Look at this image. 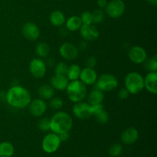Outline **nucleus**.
<instances>
[{
  "label": "nucleus",
  "mask_w": 157,
  "mask_h": 157,
  "mask_svg": "<svg viewBox=\"0 0 157 157\" xmlns=\"http://www.w3.org/2000/svg\"><path fill=\"white\" fill-rule=\"evenodd\" d=\"M6 100L8 104L15 108H25L29 106L32 97L29 90L20 85L12 86L6 94Z\"/></svg>",
  "instance_id": "nucleus-1"
},
{
  "label": "nucleus",
  "mask_w": 157,
  "mask_h": 157,
  "mask_svg": "<svg viewBox=\"0 0 157 157\" xmlns=\"http://www.w3.org/2000/svg\"><path fill=\"white\" fill-rule=\"evenodd\" d=\"M98 78V74L94 69L92 67H85L84 68L81 69L79 79L83 84L87 86L94 84Z\"/></svg>",
  "instance_id": "nucleus-14"
},
{
  "label": "nucleus",
  "mask_w": 157,
  "mask_h": 157,
  "mask_svg": "<svg viewBox=\"0 0 157 157\" xmlns=\"http://www.w3.org/2000/svg\"><path fill=\"white\" fill-rule=\"evenodd\" d=\"M92 13V18H93V24H101L104 21L105 18L104 11L102 9H97L94 11Z\"/></svg>",
  "instance_id": "nucleus-28"
},
{
  "label": "nucleus",
  "mask_w": 157,
  "mask_h": 157,
  "mask_svg": "<svg viewBox=\"0 0 157 157\" xmlns=\"http://www.w3.org/2000/svg\"><path fill=\"white\" fill-rule=\"evenodd\" d=\"M148 3L151 6H157V0H147Z\"/></svg>",
  "instance_id": "nucleus-38"
},
{
  "label": "nucleus",
  "mask_w": 157,
  "mask_h": 157,
  "mask_svg": "<svg viewBox=\"0 0 157 157\" xmlns=\"http://www.w3.org/2000/svg\"><path fill=\"white\" fill-rule=\"evenodd\" d=\"M107 3H108L107 0H98L97 1V4H98V6L99 7V9H104L107 6Z\"/></svg>",
  "instance_id": "nucleus-37"
},
{
  "label": "nucleus",
  "mask_w": 157,
  "mask_h": 157,
  "mask_svg": "<svg viewBox=\"0 0 157 157\" xmlns=\"http://www.w3.org/2000/svg\"><path fill=\"white\" fill-rule=\"evenodd\" d=\"M144 67L149 72L156 71H157V57L156 55H154L150 58H147L144 63Z\"/></svg>",
  "instance_id": "nucleus-27"
},
{
  "label": "nucleus",
  "mask_w": 157,
  "mask_h": 157,
  "mask_svg": "<svg viewBox=\"0 0 157 157\" xmlns=\"http://www.w3.org/2000/svg\"><path fill=\"white\" fill-rule=\"evenodd\" d=\"M29 71L35 78H41L45 75L47 65L41 58H34L29 64Z\"/></svg>",
  "instance_id": "nucleus-9"
},
{
  "label": "nucleus",
  "mask_w": 157,
  "mask_h": 157,
  "mask_svg": "<svg viewBox=\"0 0 157 157\" xmlns=\"http://www.w3.org/2000/svg\"><path fill=\"white\" fill-rule=\"evenodd\" d=\"M59 54L64 59L72 61L78 58V48L72 43H63L59 48Z\"/></svg>",
  "instance_id": "nucleus-10"
},
{
  "label": "nucleus",
  "mask_w": 157,
  "mask_h": 157,
  "mask_svg": "<svg viewBox=\"0 0 157 157\" xmlns=\"http://www.w3.org/2000/svg\"><path fill=\"white\" fill-rule=\"evenodd\" d=\"M66 29L71 32H76L79 30L80 28L82 25V22L80 16L78 15H73L70 18H67L65 21Z\"/></svg>",
  "instance_id": "nucleus-22"
},
{
  "label": "nucleus",
  "mask_w": 157,
  "mask_h": 157,
  "mask_svg": "<svg viewBox=\"0 0 157 157\" xmlns=\"http://www.w3.org/2000/svg\"><path fill=\"white\" fill-rule=\"evenodd\" d=\"M38 127L41 131H48V130H51V120L47 117L41 118L38 121Z\"/></svg>",
  "instance_id": "nucleus-31"
},
{
  "label": "nucleus",
  "mask_w": 157,
  "mask_h": 157,
  "mask_svg": "<svg viewBox=\"0 0 157 157\" xmlns=\"http://www.w3.org/2000/svg\"><path fill=\"white\" fill-rule=\"evenodd\" d=\"M22 35L26 39L29 41H35L40 36V29L38 26L34 22H26L21 29Z\"/></svg>",
  "instance_id": "nucleus-13"
},
{
  "label": "nucleus",
  "mask_w": 157,
  "mask_h": 157,
  "mask_svg": "<svg viewBox=\"0 0 157 157\" xmlns=\"http://www.w3.org/2000/svg\"><path fill=\"white\" fill-rule=\"evenodd\" d=\"M58 137H59L61 142H64V141H67V140L70 138V134H69V132H63V133H58Z\"/></svg>",
  "instance_id": "nucleus-36"
},
{
  "label": "nucleus",
  "mask_w": 157,
  "mask_h": 157,
  "mask_svg": "<svg viewBox=\"0 0 157 157\" xmlns=\"http://www.w3.org/2000/svg\"><path fill=\"white\" fill-rule=\"evenodd\" d=\"M14 151L15 149L10 142L4 141L0 143V157H12Z\"/></svg>",
  "instance_id": "nucleus-24"
},
{
  "label": "nucleus",
  "mask_w": 157,
  "mask_h": 157,
  "mask_svg": "<svg viewBox=\"0 0 157 157\" xmlns=\"http://www.w3.org/2000/svg\"><path fill=\"white\" fill-rule=\"evenodd\" d=\"M105 12L111 18H118L122 16L126 9L125 3L123 0H111L108 2L105 8Z\"/></svg>",
  "instance_id": "nucleus-6"
},
{
  "label": "nucleus",
  "mask_w": 157,
  "mask_h": 157,
  "mask_svg": "<svg viewBox=\"0 0 157 157\" xmlns=\"http://www.w3.org/2000/svg\"><path fill=\"white\" fill-rule=\"evenodd\" d=\"M51 130L56 134L69 132L73 126V120L70 114L63 111L57 112L51 118Z\"/></svg>",
  "instance_id": "nucleus-2"
},
{
  "label": "nucleus",
  "mask_w": 157,
  "mask_h": 157,
  "mask_svg": "<svg viewBox=\"0 0 157 157\" xmlns=\"http://www.w3.org/2000/svg\"><path fill=\"white\" fill-rule=\"evenodd\" d=\"M130 61L134 64H143L147 58V53L141 46H133L128 52Z\"/></svg>",
  "instance_id": "nucleus-12"
},
{
  "label": "nucleus",
  "mask_w": 157,
  "mask_h": 157,
  "mask_svg": "<svg viewBox=\"0 0 157 157\" xmlns=\"http://www.w3.org/2000/svg\"><path fill=\"white\" fill-rule=\"evenodd\" d=\"M35 52L40 58H46L50 53V48L47 43L41 41V42L38 43V44L36 45Z\"/></svg>",
  "instance_id": "nucleus-26"
},
{
  "label": "nucleus",
  "mask_w": 157,
  "mask_h": 157,
  "mask_svg": "<svg viewBox=\"0 0 157 157\" xmlns=\"http://www.w3.org/2000/svg\"><path fill=\"white\" fill-rule=\"evenodd\" d=\"M64 105L62 99L60 98H52L50 99L49 101V107L54 110H58L62 108Z\"/></svg>",
  "instance_id": "nucleus-29"
},
{
  "label": "nucleus",
  "mask_w": 157,
  "mask_h": 157,
  "mask_svg": "<svg viewBox=\"0 0 157 157\" xmlns=\"http://www.w3.org/2000/svg\"><path fill=\"white\" fill-rule=\"evenodd\" d=\"M51 85L53 87L55 90H65L67 87V84L69 83L68 78L65 75H60L55 74L54 76H52L50 79Z\"/></svg>",
  "instance_id": "nucleus-17"
},
{
  "label": "nucleus",
  "mask_w": 157,
  "mask_h": 157,
  "mask_svg": "<svg viewBox=\"0 0 157 157\" xmlns=\"http://www.w3.org/2000/svg\"><path fill=\"white\" fill-rule=\"evenodd\" d=\"M28 107L31 114L36 117H41L47 110V104L44 100L41 98H37L33 101H31Z\"/></svg>",
  "instance_id": "nucleus-11"
},
{
  "label": "nucleus",
  "mask_w": 157,
  "mask_h": 157,
  "mask_svg": "<svg viewBox=\"0 0 157 157\" xmlns=\"http://www.w3.org/2000/svg\"><path fill=\"white\" fill-rule=\"evenodd\" d=\"M61 143L58 134L55 133H51L43 138L42 142H41V147L45 153H53L59 149Z\"/></svg>",
  "instance_id": "nucleus-7"
},
{
  "label": "nucleus",
  "mask_w": 157,
  "mask_h": 157,
  "mask_svg": "<svg viewBox=\"0 0 157 157\" xmlns=\"http://www.w3.org/2000/svg\"><path fill=\"white\" fill-rule=\"evenodd\" d=\"M81 67L78 64H73L68 66L67 72V78H68L69 81H75V80L79 79L80 74H81Z\"/></svg>",
  "instance_id": "nucleus-25"
},
{
  "label": "nucleus",
  "mask_w": 157,
  "mask_h": 157,
  "mask_svg": "<svg viewBox=\"0 0 157 157\" xmlns=\"http://www.w3.org/2000/svg\"><path fill=\"white\" fill-rule=\"evenodd\" d=\"M73 113L78 119H89L92 117L91 105L84 101L75 103V105L73 107Z\"/></svg>",
  "instance_id": "nucleus-8"
},
{
  "label": "nucleus",
  "mask_w": 157,
  "mask_h": 157,
  "mask_svg": "<svg viewBox=\"0 0 157 157\" xmlns=\"http://www.w3.org/2000/svg\"><path fill=\"white\" fill-rule=\"evenodd\" d=\"M82 25H92L93 24V18H92V13L89 11H85L82 12L80 16Z\"/></svg>",
  "instance_id": "nucleus-33"
},
{
  "label": "nucleus",
  "mask_w": 157,
  "mask_h": 157,
  "mask_svg": "<svg viewBox=\"0 0 157 157\" xmlns=\"http://www.w3.org/2000/svg\"><path fill=\"white\" fill-rule=\"evenodd\" d=\"M79 30L81 37L86 41H95L99 37V31L93 24L82 25Z\"/></svg>",
  "instance_id": "nucleus-15"
},
{
  "label": "nucleus",
  "mask_w": 157,
  "mask_h": 157,
  "mask_svg": "<svg viewBox=\"0 0 157 157\" xmlns=\"http://www.w3.org/2000/svg\"><path fill=\"white\" fill-rule=\"evenodd\" d=\"M96 64H97V59L95 57L89 56L86 58L85 60L86 67H92V68H94V67H95V65H96Z\"/></svg>",
  "instance_id": "nucleus-34"
},
{
  "label": "nucleus",
  "mask_w": 157,
  "mask_h": 157,
  "mask_svg": "<svg viewBox=\"0 0 157 157\" xmlns=\"http://www.w3.org/2000/svg\"><path fill=\"white\" fill-rule=\"evenodd\" d=\"M125 88L131 94H137L144 88V78L138 72H130L124 79Z\"/></svg>",
  "instance_id": "nucleus-4"
},
{
  "label": "nucleus",
  "mask_w": 157,
  "mask_h": 157,
  "mask_svg": "<svg viewBox=\"0 0 157 157\" xmlns=\"http://www.w3.org/2000/svg\"><path fill=\"white\" fill-rule=\"evenodd\" d=\"M123 147L120 144H113L109 149V154L112 157H118L122 154Z\"/></svg>",
  "instance_id": "nucleus-30"
},
{
  "label": "nucleus",
  "mask_w": 157,
  "mask_h": 157,
  "mask_svg": "<svg viewBox=\"0 0 157 157\" xmlns=\"http://www.w3.org/2000/svg\"><path fill=\"white\" fill-rule=\"evenodd\" d=\"M49 20L52 25L56 27H61L65 24L66 18L64 13L59 10H55L52 12L49 17Z\"/></svg>",
  "instance_id": "nucleus-21"
},
{
  "label": "nucleus",
  "mask_w": 157,
  "mask_h": 157,
  "mask_svg": "<svg viewBox=\"0 0 157 157\" xmlns=\"http://www.w3.org/2000/svg\"><path fill=\"white\" fill-rule=\"evenodd\" d=\"M130 94L129 93V91L125 88V87H124V88L121 89V90L118 91V97H119V98L121 100L127 99V98H128L129 95Z\"/></svg>",
  "instance_id": "nucleus-35"
},
{
  "label": "nucleus",
  "mask_w": 157,
  "mask_h": 157,
  "mask_svg": "<svg viewBox=\"0 0 157 157\" xmlns=\"http://www.w3.org/2000/svg\"><path fill=\"white\" fill-rule=\"evenodd\" d=\"M66 91L69 100L73 103L83 101L87 94V87L80 80L71 81L67 84Z\"/></svg>",
  "instance_id": "nucleus-3"
},
{
  "label": "nucleus",
  "mask_w": 157,
  "mask_h": 157,
  "mask_svg": "<svg viewBox=\"0 0 157 157\" xmlns=\"http://www.w3.org/2000/svg\"><path fill=\"white\" fill-rule=\"evenodd\" d=\"M121 140L125 144H133L139 138V132L134 127H129L121 133Z\"/></svg>",
  "instance_id": "nucleus-19"
},
{
  "label": "nucleus",
  "mask_w": 157,
  "mask_h": 157,
  "mask_svg": "<svg viewBox=\"0 0 157 157\" xmlns=\"http://www.w3.org/2000/svg\"><path fill=\"white\" fill-rule=\"evenodd\" d=\"M92 116L94 117L97 122L100 124H106L109 121V114L104 109L102 104L91 105Z\"/></svg>",
  "instance_id": "nucleus-16"
},
{
  "label": "nucleus",
  "mask_w": 157,
  "mask_h": 157,
  "mask_svg": "<svg viewBox=\"0 0 157 157\" xmlns=\"http://www.w3.org/2000/svg\"><path fill=\"white\" fill-rule=\"evenodd\" d=\"M38 95L43 100H50L55 95V89L51 84H43L38 90Z\"/></svg>",
  "instance_id": "nucleus-23"
},
{
  "label": "nucleus",
  "mask_w": 157,
  "mask_h": 157,
  "mask_svg": "<svg viewBox=\"0 0 157 157\" xmlns=\"http://www.w3.org/2000/svg\"><path fill=\"white\" fill-rule=\"evenodd\" d=\"M144 87L153 94H157V72H149L144 78Z\"/></svg>",
  "instance_id": "nucleus-18"
},
{
  "label": "nucleus",
  "mask_w": 157,
  "mask_h": 157,
  "mask_svg": "<svg viewBox=\"0 0 157 157\" xmlns=\"http://www.w3.org/2000/svg\"><path fill=\"white\" fill-rule=\"evenodd\" d=\"M94 84L95 88L101 91H111L117 87L118 80L114 75L110 74H104L98 78Z\"/></svg>",
  "instance_id": "nucleus-5"
},
{
  "label": "nucleus",
  "mask_w": 157,
  "mask_h": 157,
  "mask_svg": "<svg viewBox=\"0 0 157 157\" xmlns=\"http://www.w3.org/2000/svg\"><path fill=\"white\" fill-rule=\"evenodd\" d=\"M67 69H68V65L66 64L65 62H59L58 64H57V65L55 66V71L56 75H67Z\"/></svg>",
  "instance_id": "nucleus-32"
},
{
  "label": "nucleus",
  "mask_w": 157,
  "mask_h": 157,
  "mask_svg": "<svg viewBox=\"0 0 157 157\" xmlns=\"http://www.w3.org/2000/svg\"><path fill=\"white\" fill-rule=\"evenodd\" d=\"M104 99V92L95 88L89 93L87 96V101H88L87 103L90 105H97V104H102Z\"/></svg>",
  "instance_id": "nucleus-20"
}]
</instances>
